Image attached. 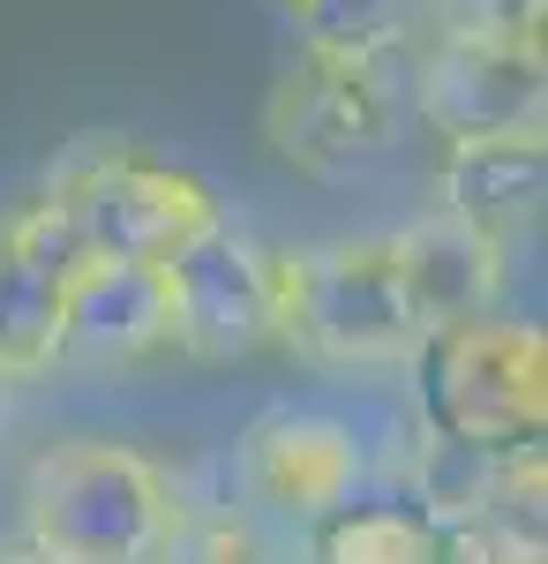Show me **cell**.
Wrapping results in <instances>:
<instances>
[{
    "instance_id": "cell-1",
    "label": "cell",
    "mask_w": 548,
    "mask_h": 564,
    "mask_svg": "<svg viewBox=\"0 0 548 564\" xmlns=\"http://www.w3.org/2000/svg\"><path fill=\"white\" fill-rule=\"evenodd\" d=\"M23 512H31V550L53 564H166L188 520L166 467L113 436L53 444L31 467Z\"/></svg>"
},
{
    "instance_id": "cell-2",
    "label": "cell",
    "mask_w": 548,
    "mask_h": 564,
    "mask_svg": "<svg viewBox=\"0 0 548 564\" xmlns=\"http://www.w3.org/2000/svg\"><path fill=\"white\" fill-rule=\"evenodd\" d=\"M278 347L308 354L324 369H414L428 354V332L391 234H353V241H316V249H278Z\"/></svg>"
},
{
    "instance_id": "cell-3",
    "label": "cell",
    "mask_w": 548,
    "mask_h": 564,
    "mask_svg": "<svg viewBox=\"0 0 548 564\" xmlns=\"http://www.w3.org/2000/svg\"><path fill=\"white\" fill-rule=\"evenodd\" d=\"M45 204L68 218L84 257H143L158 263L218 212V196L196 174H180L166 159H143L121 135H84L53 174H45Z\"/></svg>"
},
{
    "instance_id": "cell-4",
    "label": "cell",
    "mask_w": 548,
    "mask_h": 564,
    "mask_svg": "<svg viewBox=\"0 0 548 564\" xmlns=\"http://www.w3.org/2000/svg\"><path fill=\"white\" fill-rule=\"evenodd\" d=\"M158 271H166V316L180 354L233 369L278 347V249L233 226L226 204L196 234H180L158 257Z\"/></svg>"
},
{
    "instance_id": "cell-5",
    "label": "cell",
    "mask_w": 548,
    "mask_h": 564,
    "mask_svg": "<svg viewBox=\"0 0 548 564\" xmlns=\"http://www.w3.org/2000/svg\"><path fill=\"white\" fill-rule=\"evenodd\" d=\"M398 113L406 106H398V84L383 61L300 45V61H286V76L263 106V135L286 166L338 181L398 143Z\"/></svg>"
},
{
    "instance_id": "cell-6",
    "label": "cell",
    "mask_w": 548,
    "mask_h": 564,
    "mask_svg": "<svg viewBox=\"0 0 548 564\" xmlns=\"http://www.w3.org/2000/svg\"><path fill=\"white\" fill-rule=\"evenodd\" d=\"M436 414L443 436L473 452H518L541 444L548 422V339L541 324H504L481 316L436 339Z\"/></svg>"
},
{
    "instance_id": "cell-7",
    "label": "cell",
    "mask_w": 548,
    "mask_h": 564,
    "mask_svg": "<svg viewBox=\"0 0 548 564\" xmlns=\"http://www.w3.org/2000/svg\"><path fill=\"white\" fill-rule=\"evenodd\" d=\"M414 113H421L443 143L541 135L548 129V61H541V45L436 31V45L421 53V76H414Z\"/></svg>"
},
{
    "instance_id": "cell-8",
    "label": "cell",
    "mask_w": 548,
    "mask_h": 564,
    "mask_svg": "<svg viewBox=\"0 0 548 564\" xmlns=\"http://www.w3.org/2000/svg\"><path fill=\"white\" fill-rule=\"evenodd\" d=\"M233 475H241V497L263 520L324 527L369 481V459H361V444H353V430L338 414H294V406H278V414H263L241 436Z\"/></svg>"
},
{
    "instance_id": "cell-9",
    "label": "cell",
    "mask_w": 548,
    "mask_h": 564,
    "mask_svg": "<svg viewBox=\"0 0 548 564\" xmlns=\"http://www.w3.org/2000/svg\"><path fill=\"white\" fill-rule=\"evenodd\" d=\"M90 263L53 204H23L0 218V377H39L61 361V286Z\"/></svg>"
},
{
    "instance_id": "cell-10",
    "label": "cell",
    "mask_w": 548,
    "mask_h": 564,
    "mask_svg": "<svg viewBox=\"0 0 548 564\" xmlns=\"http://www.w3.org/2000/svg\"><path fill=\"white\" fill-rule=\"evenodd\" d=\"M391 249H398V279H406V302L421 316L428 347L459 324L496 316V294H504V241L496 234H481L451 212H428L414 226H398Z\"/></svg>"
},
{
    "instance_id": "cell-11",
    "label": "cell",
    "mask_w": 548,
    "mask_h": 564,
    "mask_svg": "<svg viewBox=\"0 0 548 564\" xmlns=\"http://www.w3.org/2000/svg\"><path fill=\"white\" fill-rule=\"evenodd\" d=\"M173 347L166 271L143 257H90L61 286V354L84 361H143Z\"/></svg>"
},
{
    "instance_id": "cell-12",
    "label": "cell",
    "mask_w": 548,
    "mask_h": 564,
    "mask_svg": "<svg viewBox=\"0 0 548 564\" xmlns=\"http://www.w3.org/2000/svg\"><path fill=\"white\" fill-rule=\"evenodd\" d=\"M548 188V151L541 135H481V143H443L436 166V212L465 218L481 234L511 241L526 218L541 212Z\"/></svg>"
},
{
    "instance_id": "cell-13",
    "label": "cell",
    "mask_w": 548,
    "mask_h": 564,
    "mask_svg": "<svg viewBox=\"0 0 548 564\" xmlns=\"http://www.w3.org/2000/svg\"><path fill=\"white\" fill-rule=\"evenodd\" d=\"M316 564H443V534L428 527L414 497H376V475H369L316 527Z\"/></svg>"
},
{
    "instance_id": "cell-14",
    "label": "cell",
    "mask_w": 548,
    "mask_h": 564,
    "mask_svg": "<svg viewBox=\"0 0 548 564\" xmlns=\"http://www.w3.org/2000/svg\"><path fill=\"white\" fill-rule=\"evenodd\" d=\"M286 15L300 23V45L391 61V45L414 39L436 15V0H286Z\"/></svg>"
},
{
    "instance_id": "cell-15",
    "label": "cell",
    "mask_w": 548,
    "mask_h": 564,
    "mask_svg": "<svg viewBox=\"0 0 548 564\" xmlns=\"http://www.w3.org/2000/svg\"><path fill=\"white\" fill-rule=\"evenodd\" d=\"M541 15L548 0H436V31L459 39H511V45H541Z\"/></svg>"
},
{
    "instance_id": "cell-16",
    "label": "cell",
    "mask_w": 548,
    "mask_h": 564,
    "mask_svg": "<svg viewBox=\"0 0 548 564\" xmlns=\"http://www.w3.org/2000/svg\"><path fill=\"white\" fill-rule=\"evenodd\" d=\"M166 564H271V557H263V542L249 534V520H204V527L180 520Z\"/></svg>"
},
{
    "instance_id": "cell-17",
    "label": "cell",
    "mask_w": 548,
    "mask_h": 564,
    "mask_svg": "<svg viewBox=\"0 0 548 564\" xmlns=\"http://www.w3.org/2000/svg\"><path fill=\"white\" fill-rule=\"evenodd\" d=\"M0 564H53V557H39V550H0Z\"/></svg>"
},
{
    "instance_id": "cell-18",
    "label": "cell",
    "mask_w": 548,
    "mask_h": 564,
    "mask_svg": "<svg viewBox=\"0 0 548 564\" xmlns=\"http://www.w3.org/2000/svg\"><path fill=\"white\" fill-rule=\"evenodd\" d=\"M0 422H8V377H0Z\"/></svg>"
}]
</instances>
